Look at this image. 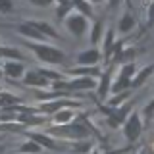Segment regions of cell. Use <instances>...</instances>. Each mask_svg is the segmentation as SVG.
Wrapping results in <instances>:
<instances>
[{
	"label": "cell",
	"instance_id": "1",
	"mask_svg": "<svg viewBox=\"0 0 154 154\" xmlns=\"http://www.w3.org/2000/svg\"><path fill=\"white\" fill-rule=\"evenodd\" d=\"M33 50L37 52V56L45 62H50V64H58V62L64 60V54L56 48H50V46H42V45H35Z\"/></svg>",
	"mask_w": 154,
	"mask_h": 154
},
{
	"label": "cell",
	"instance_id": "2",
	"mask_svg": "<svg viewBox=\"0 0 154 154\" xmlns=\"http://www.w3.org/2000/svg\"><path fill=\"white\" fill-rule=\"evenodd\" d=\"M139 133H141V122H139V116H131L129 118V122L125 123V135H127V139H135L139 137Z\"/></svg>",
	"mask_w": 154,
	"mask_h": 154
},
{
	"label": "cell",
	"instance_id": "3",
	"mask_svg": "<svg viewBox=\"0 0 154 154\" xmlns=\"http://www.w3.org/2000/svg\"><path fill=\"white\" fill-rule=\"evenodd\" d=\"M67 25H69L71 33H75V35H81V33L85 31L87 23H85V19L81 17V16H75V17H71L69 21H67Z\"/></svg>",
	"mask_w": 154,
	"mask_h": 154
},
{
	"label": "cell",
	"instance_id": "4",
	"mask_svg": "<svg viewBox=\"0 0 154 154\" xmlns=\"http://www.w3.org/2000/svg\"><path fill=\"white\" fill-rule=\"evenodd\" d=\"M96 60H98V52H96V50L83 52V54L79 56V62H81V64H94Z\"/></svg>",
	"mask_w": 154,
	"mask_h": 154
},
{
	"label": "cell",
	"instance_id": "5",
	"mask_svg": "<svg viewBox=\"0 0 154 154\" xmlns=\"http://www.w3.org/2000/svg\"><path fill=\"white\" fill-rule=\"evenodd\" d=\"M21 66H19V64H14V62H8V64H6V73L10 75V77H19V75H21Z\"/></svg>",
	"mask_w": 154,
	"mask_h": 154
},
{
	"label": "cell",
	"instance_id": "6",
	"mask_svg": "<svg viewBox=\"0 0 154 154\" xmlns=\"http://www.w3.org/2000/svg\"><path fill=\"white\" fill-rule=\"evenodd\" d=\"M125 114H127V108H122L118 114H112L110 116V125H112V127H118V125L122 123V119L125 118Z\"/></svg>",
	"mask_w": 154,
	"mask_h": 154
},
{
	"label": "cell",
	"instance_id": "7",
	"mask_svg": "<svg viewBox=\"0 0 154 154\" xmlns=\"http://www.w3.org/2000/svg\"><path fill=\"white\" fill-rule=\"evenodd\" d=\"M25 83H29V85H46V77H41L38 73H29L25 77Z\"/></svg>",
	"mask_w": 154,
	"mask_h": 154
},
{
	"label": "cell",
	"instance_id": "8",
	"mask_svg": "<svg viewBox=\"0 0 154 154\" xmlns=\"http://www.w3.org/2000/svg\"><path fill=\"white\" fill-rule=\"evenodd\" d=\"M35 29H38V31H42V33H46V35H50V37H56V31L52 29L50 25H46V23H31Z\"/></svg>",
	"mask_w": 154,
	"mask_h": 154
},
{
	"label": "cell",
	"instance_id": "9",
	"mask_svg": "<svg viewBox=\"0 0 154 154\" xmlns=\"http://www.w3.org/2000/svg\"><path fill=\"white\" fill-rule=\"evenodd\" d=\"M19 31H21L23 35H31V37H41V33H38L37 29L31 25V23H27V25H21V27H19Z\"/></svg>",
	"mask_w": 154,
	"mask_h": 154
},
{
	"label": "cell",
	"instance_id": "10",
	"mask_svg": "<svg viewBox=\"0 0 154 154\" xmlns=\"http://www.w3.org/2000/svg\"><path fill=\"white\" fill-rule=\"evenodd\" d=\"M131 27H133V17L131 16H125L122 21H119V29H122V31H129Z\"/></svg>",
	"mask_w": 154,
	"mask_h": 154
},
{
	"label": "cell",
	"instance_id": "11",
	"mask_svg": "<svg viewBox=\"0 0 154 154\" xmlns=\"http://www.w3.org/2000/svg\"><path fill=\"white\" fill-rule=\"evenodd\" d=\"M91 85H93V81H91V79H79V81H75V83H71L73 89H89Z\"/></svg>",
	"mask_w": 154,
	"mask_h": 154
},
{
	"label": "cell",
	"instance_id": "12",
	"mask_svg": "<svg viewBox=\"0 0 154 154\" xmlns=\"http://www.w3.org/2000/svg\"><path fill=\"white\" fill-rule=\"evenodd\" d=\"M31 139H35L37 143H41V144H46L48 148H54V143L50 141V139H46V137H42V135H33Z\"/></svg>",
	"mask_w": 154,
	"mask_h": 154
},
{
	"label": "cell",
	"instance_id": "13",
	"mask_svg": "<svg viewBox=\"0 0 154 154\" xmlns=\"http://www.w3.org/2000/svg\"><path fill=\"white\" fill-rule=\"evenodd\" d=\"M150 71H152V67H146V69H144V71H143V73H141V75H139V77H137V79H135V85H141V83H143V81H144V79H146V77H148V75H150Z\"/></svg>",
	"mask_w": 154,
	"mask_h": 154
},
{
	"label": "cell",
	"instance_id": "14",
	"mask_svg": "<svg viewBox=\"0 0 154 154\" xmlns=\"http://www.w3.org/2000/svg\"><path fill=\"white\" fill-rule=\"evenodd\" d=\"M12 10V0H0V12H10Z\"/></svg>",
	"mask_w": 154,
	"mask_h": 154
},
{
	"label": "cell",
	"instance_id": "15",
	"mask_svg": "<svg viewBox=\"0 0 154 154\" xmlns=\"http://www.w3.org/2000/svg\"><path fill=\"white\" fill-rule=\"evenodd\" d=\"M23 150H25V152H37L38 144L37 143H27V144H23Z\"/></svg>",
	"mask_w": 154,
	"mask_h": 154
},
{
	"label": "cell",
	"instance_id": "16",
	"mask_svg": "<svg viewBox=\"0 0 154 154\" xmlns=\"http://www.w3.org/2000/svg\"><path fill=\"white\" fill-rule=\"evenodd\" d=\"M0 54H2V56H12V58H19V52H17V50H8V48H2V50H0Z\"/></svg>",
	"mask_w": 154,
	"mask_h": 154
},
{
	"label": "cell",
	"instance_id": "17",
	"mask_svg": "<svg viewBox=\"0 0 154 154\" xmlns=\"http://www.w3.org/2000/svg\"><path fill=\"white\" fill-rule=\"evenodd\" d=\"M75 6H77V8H81L85 14H89V6H87V4L83 2V0H75Z\"/></svg>",
	"mask_w": 154,
	"mask_h": 154
},
{
	"label": "cell",
	"instance_id": "18",
	"mask_svg": "<svg viewBox=\"0 0 154 154\" xmlns=\"http://www.w3.org/2000/svg\"><path fill=\"white\" fill-rule=\"evenodd\" d=\"M69 118H71V114H69V112H62V114H58V119H60V122H67Z\"/></svg>",
	"mask_w": 154,
	"mask_h": 154
},
{
	"label": "cell",
	"instance_id": "19",
	"mask_svg": "<svg viewBox=\"0 0 154 154\" xmlns=\"http://www.w3.org/2000/svg\"><path fill=\"white\" fill-rule=\"evenodd\" d=\"M98 35H100V23H96V27H94V33H93V37H91V41H96L98 38Z\"/></svg>",
	"mask_w": 154,
	"mask_h": 154
},
{
	"label": "cell",
	"instance_id": "20",
	"mask_svg": "<svg viewBox=\"0 0 154 154\" xmlns=\"http://www.w3.org/2000/svg\"><path fill=\"white\" fill-rule=\"evenodd\" d=\"M127 83H129V81L125 79V77H122V81H119V83L116 85V91H119V89H122V87H125V85H127Z\"/></svg>",
	"mask_w": 154,
	"mask_h": 154
},
{
	"label": "cell",
	"instance_id": "21",
	"mask_svg": "<svg viewBox=\"0 0 154 154\" xmlns=\"http://www.w3.org/2000/svg\"><path fill=\"white\" fill-rule=\"evenodd\" d=\"M31 2L37 6H46V4H50V0H31Z\"/></svg>",
	"mask_w": 154,
	"mask_h": 154
},
{
	"label": "cell",
	"instance_id": "22",
	"mask_svg": "<svg viewBox=\"0 0 154 154\" xmlns=\"http://www.w3.org/2000/svg\"><path fill=\"white\" fill-rule=\"evenodd\" d=\"M131 73H133V66H127V67H125V69H123L122 77H127V75H131Z\"/></svg>",
	"mask_w": 154,
	"mask_h": 154
},
{
	"label": "cell",
	"instance_id": "23",
	"mask_svg": "<svg viewBox=\"0 0 154 154\" xmlns=\"http://www.w3.org/2000/svg\"><path fill=\"white\" fill-rule=\"evenodd\" d=\"M75 73H89V75H93V73H96V69H75Z\"/></svg>",
	"mask_w": 154,
	"mask_h": 154
},
{
	"label": "cell",
	"instance_id": "24",
	"mask_svg": "<svg viewBox=\"0 0 154 154\" xmlns=\"http://www.w3.org/2000/svg\"><path fill=\"white\" fill-rule=\"evenodd\" d=\"M0 102H4V104H8V102H16V98H12V96H2V98H0Z\"/></svg>",
	"mask_w": 154,
	"mask_h": 154
},
{
	"label": "cell",
	"instance_id": "25",
	"mask_svg": "<svg viewBox=\"0 0 154 154\" xmlns=\"http://www.w3.org/2000/svg\"><path fill=\"white\" fill-rule=\"evenodd\" d=\"M150 19H152V21H154V4H152V6H150Z\"/></svg>",
	"mask_w": 154,
	"mask_h": 154
},
{
	"label": "cell",
	"instance_id": "26",
	"mask_svg": "<svg viewBox=\"0 0 154 154\" xmlns=\"http://www.w3.org/2000/svg\"><path fill=\"white\" fill-rule=\"evenodd\" d=\"M58 2H60V4H64V6H67V2H69V0H58Z\"/></svg>",
	"mask_w": 154,
	"mask_h": 154
},
{
	"label": "cell",
	"instance_id": "27",
	"mask_svg": "<svg viewBox=\"0 0 154 154\" xmlns=\"http://www.w3.org/2000/svg\"><path fill=\"white\" fill-rule=\"evenodd\" d=\"M110 4H112V6H116V4H118V0H110Z\"/></svg>",
	"mask_w": 154,
	"mask_h": 154
},
{
	"label": "cell",
	"instance_id": "28",
	"mask_svg": "<svg viewBox=\"0 0 154 154\" xmlns=\"http://www.w3.org/2000/svg\"><path fill=\"white\" fill-rule=\"evenodd\" d=\"M94 2H100V0H94Z\"/></svg>",
	"mask_w": 154,
	"mask_h": 154
}]
</instances>
